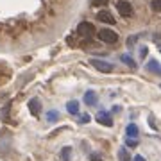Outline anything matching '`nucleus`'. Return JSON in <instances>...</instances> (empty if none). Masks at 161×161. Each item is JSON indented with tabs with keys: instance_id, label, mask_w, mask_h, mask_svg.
<instances>
[{
	"instance_id": "nucleus-11",
	"label": "nucleus",
	"mask_w": 161,
	"mask_h": 161,
	"mask_svg": "<svg viewBox=\"0 0 161 161\" xmlns=\"http://www.w3.org/2000/svg\"><path fill=\"white\" fill-rule=\"evenodd\" d=\"M66 111H68L70 115H79L80 113L79 102H77V100H68V102H66Z\"/></svg>"
},
{
	"instance_id": "nucleus-19",
	"label": "nucleus",
	"mask_w": 161,
	"mask_h": 161,
	"mask_svg": "<svg viewBox=\"0 0 161 161\" xmlns=\"http://www.w3.org/2000/svg\"><path fill=\"white\" fill-rule=\"evenodd\" d=\"M90 161H102V158H100L98 154H92L90 156Z\"/></svg>"
},
{
	"instance_id": "nucleus-15",
	"label": "nucleus",
	"mask_w": 161,
	"mask_h": 161,
	"mask_svg": "<svg viewBox=\"0 0 161 161\" xmlns=\"http://www.w3.org/2000/svg\"><path fill=\"white\" fill-rule=\"evenodd\" d=\"M118 159L120 161H131V156H129V152H127L125 149H120L118 150Z\"/></svg>"
},
{
	"instance_id": "nucleus-17",
	"label": "nucleus",
	"mask_w": 161,
	"mask_h": 161,
	"mask_svg": "<svg viewBox=\"0 0 161 161\" xmlns=\"http://www.w3.org/2000/svg\"><path fill=\"white\" fill-rule=\"evenodd\" d=\"M125 143H127V147H136V145H138V140L127 138V140H125Z\"/></svg>"
},
{
	"instance_id": "nucleus-13",
	"label": "nucleus",
	"mask_w": 161,
	"mask_h": 161,
	"mask_svg": "<svg viewBox=\"0 0 161 161\" xmlns=\"http://www.w3.org/2000/svg\"><path fill=\"white\" fill-rule=\"evenodd\" d=\"M72 159V147H64L61 150V161H70Z\"/></svg>"
},
{
	"instance_id": "nucleus-7",
	"label": "nucleus",
	"mask_w": 161,
	"mask_h": 161,
	"mask_svg": "<svg viewBox=\"0 0 161 161\" xmlns=\"http://www.w3.org/2000/svg\"><path fill=\"white\" fill-rule=\"evenodd\" d=\"M97 18L100 20V22H104V23H109V25L115 23V16H113L109 11H106V9H100V11L97 13Z\"/></svg>"
},
{
	"instance_id": "nucleus-2",
	"label": "nucleus",
	"mask_w": 161,
	"mask_h": 161,
	"mask_svg": "<svg viewBox=\"0 0 161 161\" xmlns=\"http://www.w3.org/2000/svg\"><path fill=\"white\" fill-rule=\"evenodd\" d=\"M95 32V27H93V23L90 22H82L79 23V27H77V36L82 38V40H90Z\"/></svg>"
},
{
	"instance_id": "nucleus-6",
	"label": "nucleus",
	"mask_w": 161,
	"mask_h": 161,
	"mask_svg": "<svg viewBox=\"0 0 161 161\" xmlns=\"http://www.w3.org/2000/svg\"><path fill=\"white\" fill-rule=\"evenodd\" d=\"M145 68L149 70L150 74L159 75V77H161V63L158 61V59H150V61H147V64H145Z\"/></svg>"
},
{
	"instance_id": "nucleus-12",
	"label": "nucleus",
	"mask_w": 161,
	"mask_h": 161,
	"mask_svg": "<svg viewBox=\"0 0 161 161\" xmlns=\"http://www.w3.org/2000/svg\"><path fill=\"white\" fill-rule=\"evenodd\" d=\"M120 61H122L124 64H127L129 68H136V61H134V59L129 56V54H122V56H120Z\"/></svg>"
},
{
	"instance_id": "nucleus-10",
	"label": "nucleus",
	"mask_w": 161,
	"mask_h": 161,
	"mask_svg": "<svg viewBox=\"0 0 161 161\" xmlns=\"http://www.w3.org/2000/svg\"><path fill=\"white\" fill-rule=\"evenodd\" d=\"M84 104L86 106H95L97 104V93L93 92V90H88L84 93Z\"/></svg>"
},
{
	"instance_id": "nucleus-21",
	"label": "nucleus",
	"mask_w": 161,
	"mask_h": 161,
	"mask_svg": "<svg viewBox=\"0 0 161 161\" xmlns=\"http://www.w3.org/2000/svg\"><path fill=\"white\" fill-rule=\"evenodd\" d=\"M132 161H145V158L143 156H140V154H136L134 158H132Z\"/></svg>"
},
{
	"instance_id": "nucleus-1",
	"label": "nucleus",
	"mask_w": 161,
	"mask_h": 161,
	"mask_svg": "<svg viewBox=\"0 0 161 161\" xmlns=\"http://www.w3.org/2000/svg\"><path fill=\"white\" fill-rule=\"evenodd\" d=\"M98 40L102 43H108V45H116L118 43V34L111 29H102L98 31Z\"/></svg>"
},
{
	"instance_id": "nucleus-8",
	"label": "nucleus",
	"mask_w": 161,
	"mask_h": 161,
	"mask_svg": "<svg viewBox=\"0 0 161 161\" xmlns=\"http://www.w3.org/2000/svg\"><path fill=\"white\" fill-rule=\"evenodd\" d=\"M125 134H127V138L138 140V134H140L138 125H136V124H129V125L125 127Z\"/></svg>"
},
{
	"instance_id": "nucleus-23",
	"label": "nucleus",
	"mask_w": 161,
	"mask_h": 161,
	"mask_svg": "<svg viewBox=\"0 0 161 161\" xmlns=\"http://www.w3.org/2000/svg\"><path fill=\"white\" fill-rule=\"evenodd\" d=\"M159 50H161V48H159Z\"/></svg>"
},
{
	"instance_id": "nucleus-5",
	"label": "nucleus",
	"mask_w": 161,
	"mask_h": 161,
	"mask_svg": "<svg viewBox=\"0 0 161 161\" xmlns=\"http://www.w3.org/2000/svg\"><path fill=\"white\" fill-rule=\"evenodd\" d=\"M116 7H118V11H120V14L122 16H125V18H129L132 14V6L127 2V0H120L118 4H116Z\"/></svg>"
},
{
	"instance_id": "nucleus-22",
	"label": "nucleus",
	"mask_w": 161,
	"mask_h": 161,
	"mask_svg": "<svg viewBox=\"0 0 161 161\" xmlns=\"http://www.w3.org/2000/svg\"><path fill=\"white\" fill-rule=\"evenodd\" d=\"M140 54H142V58H147V48H145V47H142V50H140Z\"/></svg>"
},
{
	"instance_id": "nucleus-16",
	"label": "nucleus",
	"mask_w": 161,
	"mask_h": 161,
	"mask_svg": "<svg viewBox=\"0 0 161 161\" xmlns=\"http://www.w3.org/2000/svg\"><path fill=\"white\" fill-rule=\"evenodd\" d=\"M150 7H152L156 13H161V0H152V2H150Z\"/></svg>"
},
{
	"instance_id": "nucleus-4",
	"label": "nucleus",
	"mask_w": 161,
	"mask_h": 161,
	"mask_svg": "<svg viewBox=\"0 0 161 161\" xmlns=\"http://www.w3.org/2000/svg\"><path fill=\"white\" fill-rule=\"evenodd\" d=\"M95 120H97L98 124L106 125V127H113V118H111V115L106 113V111H98L97 116H95Z\"/></svg>"
},
{
	"instance_id": "nucleus-18",
	"label": "nucleus",
	"mask_w": 161,
	"mask_h": 161,
	"mask_svg": "<svg viewBox=\"0 0 161 161\" xmlns=\"http://www.w3.org/2000/svg\"><path fill=\"white\" fill-rule=\"evenodd\" d=\"M93 6H104V4H108V0H92Z\"/></svg>"
},
{
	"instance_id": "nucleus-9",
	"label": "nucleus",
	"mask_w": 161,
	"mask_h": 161,
	"mask_svg": "<svg viewBox=\"0 0 161 161\" xmlns=\"http://www.w3.org/2000/svg\"><path fill=\"white\" fill-rule=\"evenodd\" d=\"M29 111L32 113V115H40V111H41V102L38 100V98H31L29 100Z\"/></svg>"
},
{
	"instance_id": "nucleus-3",
	"label": "nucleus",
	"mask_w": 161,
	"mask_h": 161,
	"mask_svg": "<svg viewBox=\"0 0 161 161\" xmlns=\"http://www.w3.org/2000/svg\"><path fill=\"white\" fill-rule=\"evenodd\" d=\"M90 63L93 64V68L100 70V72H113L115 70L113 63H108V61H102V59H92Z\"/></svg>"
},
{
	"instance_id": "nucleus-14",
	"label": "nucleus",
	"mask_w": 161,
	"mask_h": 161,
	"mask_svg": "<svg viewBox=\"0 0 161 161\" xmlns=\"http://www.w3.org/2000/svg\"><path fill=\"white\" fill-rule=\"evenodd\" d=\"M47 120L50 122V124H56V122L59 120V111H56V109L48 111V115H47Z\"/></svg>"
},
{
	"instance_id": "nucleus-20",
	"label": "nucleus",
	"mask_w": 161,
	"mask_h": 161,
	"mask_svg": "<svg viewBox=\"0 0 161 161\" xmlns=\"http://www.w3.org/2000/svg\"><path fill=\"white\" fill-rule=\"evenodd\" d=\"M90 122V115H82L80 116V124H88Z\"/></svg>"
}]
</instances>
